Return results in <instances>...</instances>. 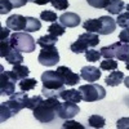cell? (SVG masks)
<instances>
[{
	"label": "cell",
	"mask_w": 129,
	"mask_h": 129,
	"mask_svg": "<svg viewBox=\"0 0 129 129\" xmlns=\"http://www.w3.org/2000/svg\"><path fill=\"white\" fill-rule=\"evenodd\" d=\"M79 90L81 93L83 101L85 102H95L101 101L106 97V89L100 84H87V85H80Z\"/></svg>",
	"instance_id": "obj_6"
},
{
	"label": "cell",
	"mask_w": 129,
	"mask_h": 129,
	"mask_svg": "<svg viewBox=\"0 0 129 129\" xmlns=\"http://www.w3.org/2000/svg\"><path fill=\"white\" fill-rule=\"evenodd\" d=\"M100 43V35L94 34V32H85V34H81L76 41H74L72 44L70 45L71 52L76 53H83L89 48H93L95 45H98Z\"/></svg>",
	"instance_id": "obj_5"
},
{
	"label": "cell",
	"mask_w": 129,
	"mask_h": 129,
	"mask_svg": "<svg viewBox=\"0 0 129 129\" xmlns=\"http://www.w3.org/2000/svg\"><path fill=\"white\" fill-rule=\"evenodd\" d=\"M62 128L63 129H84V125L78 123V121H74L71 119H67L62 124Z\"/></svg>",
	"instance_id": "obj_36"
},
{
	"label": "cell",
	"mask_w": 129,
	"mask_h": 129,
	"mask_svg": "<svg viewBox=\"0 0 129 129\" xmlns=\"http://www.w3.org/2000/svg\"><path fill=\"white\" fill-rule=\"evenodd\" d=\"M84 30H87L88 32H94V34L100 35L101 31V19L100 18H94V19H87L83 23Z\"/></svg>",
	"instance_id": "obj_20"
},
{
	"label": "cell",
	"mask_w": 129,
	"mask_h": 129,
	"mask_svg": "<svg viewBox=\"0 0 129 129\" xmlns=\"http://www.w3.org/2000/svg\"><path fill=\"white\" fill-rule=\"evenodd\" d=\"M125 9H126L128 12H129V4H128V5H125Z\"/></svg>",
	"instance_id": "obj_45"
},
{
	"label": "cell",
	"mask_w": 129,
	"mask_h": 129,
	"mask_svg": "<svg viewBox=\"0 0 129 129\" xmlns=\"http://www.w3.org/2000/svg\"><path fill=\"white\" fill-rule=\"evenodd\" d=\"M50 4L53 5V8H56L57 10H66L70 5L69 0H52Z\"/></svg>",
	"instance_id": "obj_35"
},
{
	"label": "cell",
	"mask_w": 129,
	"mask_h": 129,
	"mask_svg": "<svg viewBox=\"0 0 129 129\" xmlns=\"http://www.w3.org/2000/svg\"><path fill=\"white\" fill-rule=\"evenodd\" d=\"M48 31H49V34H52V35L61 36V35H63L64 32H66V27H64L63 25H61V23H58V22H52V25L48 27Z\"/></svg>",
	"instance_id": "obj_27"
},
{
	"label": "cell",
	"mask_w": 129,
	"mask_h": 129,
	"mask_svg": "<svg viewBox=\"0 0 129 129\" xmlns=\"http://www.w3.org/2000/svg\"><path fill=\"white\" fill-rule=\"evenodd\" d=\"M125 69H126V70H129V61H128V62H125Z\"/></svg>",
	"instance_id": "obj_44"
},
{
	"label": "cell",
	"mask_w": 129,
	"mask_h": 129,
	"mask_svg": "<svg viewBox=\"0 0 129 129\" xmlns=\"http://www.w3.org/2000/svg\"><path fill=\"white\" fill-rule=\"evenodd\" d=\"M124 8H125V4H124L123 0H110L109 5H107L105 9L109 13H111V14H117L119 16L124 10Z\"/></svg>",
	"instance_id": "obj_19"
},
{
	"label": "cell",
	"mask_w": 129,
	"mask_h": 129,
	"mask_svg": "<svg viewBox=\"0 0 129 129\" xmlns=\"http://www.w3.org/2000/svg\"><path fill=\"white\" fill-rule=\"evenodd\" d=\"M9 30L10 28H8V27H2V28H0V40H5V39L10 38Z\"/></svg>",
	"instance_id": "obj_40"
},
{
	"label": "cell",
	"mask_w": 129,
	"mask_h": 129,
	"mask_svg": "<svg viewBox=\"0 0 129 129\" xmlns=\"http://www.w3.org/2000/svg\"><path fill=\"white\" fill-rule=\"evenodd\" d=\"M10 43H12L13 48L18 49L19 52H26V53H31L34 52L36 48V41L30 34L27 32H22L18 31L14 34L10 35Z\"/></svg>",
	"instance_id": "obj_4"
},
{
	"label": "cell",
	"mask_w": 129,
	"mask_h": 129,
	"mask_svg": "<svg viewBox=\"0 0 129 129\" xmlns=\"http://www.w3.org/2000/svg\"><path fill=\"white\" fill-rule=\"evenodd\" d=\"M5 61L8 63H10V64H13V66H16V64H21L23 62V56L21 54V52L18 49L12 48L10 52L5 56Z\"/></svg>",
	"instance_id": "obj_18"
},
{
	"label": "cell",
	"mask_w": 129,
	"mask_h": 129,
	"mask_svg": "<svg viewBox=\"0 0 129 129\" xmlns=\"http://www.w3.org/2000/svg\"><path fill=\"white\" fill-rule=\"evenodd\" d=\"M58 100L59 98H57V97H50V98L43 100L36 109L32 110L34 111V117L43 124H48L53 121L57 115L58 107L61 105Z\"/></svg>",
	"instance_id": "obj_3"
},
{
	"label": "cell",
	"mask_w": 129,
	"mask_h": 129,
	"mask_svg": "<svg viewBox=\"0 0 129 129\" xmlns=\"http://www.w3.org/2000/svg\"><path fill=\"white\" fill-rule=\"evenodd\" d=\"M19 81L14 71H4L2 69L0 75V94L2 95H12L16 92V83Z\"/></svg>",
	"instance_id": "obj_7"
},
{
	"label": "cell",
	"mask_w": 129,
	"mask_h": 129,
	"mask_svg": "<svg viewBox=\"0 0 129 129\" xmlns=\"http://www.w3.org/2000/svg\"><path fill=\"white\" fill-rule=\"evenodd\" d=\"M79 112H80V107L76 103L64 101V103H61L59 107H58L57 116L59 117V119L67 120V119H72V117L76 116Z\"/></svg>",
	"instance_id": "obj_9"
},
{
	"label": "cell",
	"mask_w": 129,
	"mask_h": 129,
	"mask_svg": "<svg viewBox=\"0 0 129 129\" xmlns=\"http://www.w3.org/2000/svg\"><path fill=\"white\" fill-rule=\"evenodd\" d=\"M38 62L43 66H56V64L59 62V53L56 45H52V47H45V48H41L40 53H39V57H38Z\"/></svg>",
	"instance_id": "obj_8"
},
{
	"label": "cell",
	"mask_w": 129,
	"mask_h": 129,
	"mask_svg": "<svg viewBox=\"0 0 129 129\" xmlns=\"http://www.w3.org/2000/svg\"><path fill=\"white\" fill-rule=\"evenodd\" d=\"M116 25H119V26H120V27H123V28L129 27V12L120 13L119 16H117Z\"/></svg>",
	"instance_id": "obj_33"
},
{
	"label": "cell",
	"mask_w": 129,
	"mask_h": 129,
	"mask_svg": "<svg viewBox=\"0 0 129 129\" xmlns=\"http://www.w3.org/2000/svg\"><path fill=\"white\" fill-rule=\"evenodd\" d=\"M57 41H58V36L52 35V34H47V35H43L38 39V45L40 48L52 47V45H56Z\"/></svg>",
	"instance_id": "obj_21"
},
{
	"label": "cell",
	"mask_w": 129,
	"mask_h": 129,
	"mask_svg": "<svg viewBox=\"0 0 129 129\" xmlns=\"http://www.w3.org/2000/svg\"><path fill=\"white\" fill-rule=\"evenodd\" d=\"M57 72L61 75V78L63 80V83L70 87H74L75 84H78L80 81V75L72 72L71 69H69L67 66H58L57 67Z\"/></svg>",
	"instance_id": "obj_10"
},
{
	"label": "cell",
	"mask_w": 129,
	"mask_h": 129,
	"mask_svg": "<svg viewBox=\"0 0 129 129\" xmlns=\"http://www.w3.org/2000/svg\"><path fill=\"white\" fill-rule=\"evenodd\" d=\"M41 28V22L35 17H26V32H35Z\"/></svg>",
	"instance_id": "obj_23"
},
{
	"label": "cell",
	"mask_w": 129,
	"mask_h": 129,
	"mask_svg": "<svg viewBox=\"0 0 129 129\" xmlns=\"http://www.w3.org/2000/svg\"><path fill=\"white\" fill-rule=\"evenodd\" d=\"M58 19H59L61 25H63L64 27H69V28L76 27V26L80 25V17L76 13H72V12H67V13L61 14Z\"/></svg>",
	"instance_id": "obj_13"
},
{
	"label": "cell",
	"mask_w": 129,
	"mask_h": 129,
	"mask_svg": "<svg viewBox=\"0 0 129 129\" xmlns=\"http://www.w3.org/2000/svg\"><path fill=\"white\" fill-rule=\"evenodd\" d=\"M57 13H54L53 10H43L40 13V19L41 21H47V22H56L57 21Z\"/></svg>",
	"instance_id": "obj_31"
},
{
	"label": "cell",
	"mask_w": 129,
	"mask_h": 129,
	"mask_svg": "<svg viewBox=\"0 0 129 129\" xmlns=\"http://www.w3.org/2000/svg\"><path fill=\"white\" fill-rule=\"evenodd\" d=\"M119 61H123V62H128L129 61V44H124L121 43V45L119 47L116 52V57Z\"/></svg>",
	"instance_id": "obj_24"
},
{
	"label": "cell",
	"mask_w": 129,
	"mask_h": 129,
	"mask_svg": "<svg viewBox=\"0 0 129 129\" xmlns=\"http://www.w3.org/2000/svg\"><path fill=\"white\" fill-rule=\"evenodd\" d=\"M80 76L88 83H94L101 78V69L95 66H84L80 70Z\"/></svg>",
	"instance_id": "obj_12"
},
{
	"label": "cell",
	"mask_w": 129,
	"mask_h": 129,
	"mask_svg": "<svg viewBox=\"0 0 129 129\" xmlns=\"http://www.w3.org/2000/svg\"><path fill=\"white\" fill-rule=\"evenodd\" d=\"M13 9V5L9 0H0V14H7Z\"/></svg>",
	"instance_id": "obj_37"
},
{
	"label": "cell",
	"mask_w": 129,
	"mask_h": 129,
	"mask_svg": "<svg viewBox=\"0 0 129 129\" xmlns=\"http://www.w3.org/2000/svg\"><path fill=\"white\" fill-rule=\"evenodd\" d=\"M128 28H129V27H128Z\"/></svg>",
	"instance_id": "obj_46"
},
{
	"label": "cell",
	"mask_w": 129,
	"mask_h": 129,
	"mask_svg": "<svg viewBox=\"0 0 129 129\" xmlns=\"http://www.w3.org/2000/svg\"><path fill=\"white\" fill-rule=\"evenodd\" d=\"M28 100L27 93L19 92L9 95V100L0 105V121L4 123L9 117L17 115L22 109H26V102Z\"/></svg>",
	"instance_id": "obj_1"
},
{
	"label": "cell",
	"mask_w": 129,
	"mask_h": 129,
	"mask_svg": "<svg viewBox=\"0 0 129 129\" xmlns=\"http://www.w3.org/2000/svg\"><path fill=\"white\" fill-rule=\"evenodd\" d=\"M101 19V31L100 35H109L116 30V19H114L110 16H102Z\"/></svg>",
	"instance_id": "obj_14"
},
{
	"label": "cell",
	"mask_w": 129,
	"mask_h": 129,
	"mask_svg": "<svg viewBox=\"0 0 129 129\" xmlns=\"http://www.w3.org/2000/svg\"><path fill=\"white\" fill-rule=\"evenodd\" d=\"M88 123L92 128H103L105 124H106V120L103 116H100V115H90L89 119H88Z\"/></svg>",
	"instance_id": "obj_26"
},
{
	"label": "cell",
	"mask_w": 129,
	"mask_h": 129,
	"mask_svg": "<svg viewBox=\"0 0 129 129\" xmlns=\"http://www.w3.org/2000/svg\"><path fill=\"white\" fill-rule=\"evenodd\" d=\"M124 81V72L114 70L109 76L105 79V83L109 85V87H117L120 83Z\"/></svg>",
	"instance_id": "obj_16"
},
{
	"label": "cell",
	"mask_w": 129,
	"mask_h": 129,
	"mask_svg": "<svg viewBox=\"0 0 129 129\" xmlns=\"http://www.w3.org/2000/svg\"><path fill=\"white\" fill-rule=\"evenodd\" d=\"M43 101L41 95H34V97H28V100L26 102V109L28 110H34L40 105V102Z\"/></svg>",
	"instance_id": "obj_32"
},
{
	"label": "cell",
	"mask_w": 129,
	"mask_h": 129,
	"mask_svg": "<svg viewBox=\"0 0 129 129\" xmlns=\"http://www.w3.org/2000/svg\"><path fill=\"white\" fill-rule=\"evenodd\" d=\"M7 27L14 32L25 31L26 28V17L21 14H13L7 19Z\"/></svg>",
	"instance_id": "obj_11"
},
{
	"label": "cell",
	"mask_w": 129,
	"mask_h": 129,
	"mask_svg": "<svg viewBox=\"0 0 129 129\" xmlns=\"http://www.w3.org/2000/svg\"><path fill=\"white\" fill-rule=\"evenodd\" d=\"M100 69L103 71H114L117 69V62L112 58H105L100 64Z\"/></svg>",
	"instance_id": "obj_28"
},
{
	"label": "cell",
	"mask_w": 129,
	"mask_h": 129,
	"mask_svg": "<svg viewBox=\"0 0 129 129\" xmlns=\"http://www.w3.org/2000/svg\"><path fill=\"white\" fill-rule=\"evenodd\" d=\"M124 84H125V87L129 89V76L128 78H124Z\"/></svg>",
	"instance_id": "obj_43"
},
{
	"label": "cell",
	"mask_w": 129,
	"mask_h": 129,
	"mask_svg": "<svg viewBox=\"0 0 129 129\" xmlns=\"http://www.w3.org/2000/svg\"><path fill=\"white\" fill-rule=\"evenodd\" d=\"M87 3L95 9H105L109 5L110 0H87Z\"/></svg>",
	"instance_id": "obj_34"
},
{
	"label": "cell",
	"mask_w": 129,
	"mask_h": 129,
	"mask_svg": "<svg viewBox=\"0 0 129 129\" xmlns=\"http://www.w3.org/2000/svg\"><path fill=\"white\" fill-rule=\"evenodd\" d=\"M36 79H31V78H25L22 80L18 81V87L22 92H30V90H34L36 88Z\"/></svg>",
	"instance_id": "obj_22"
},
{
	"label": "cell",
	"mask_w": 129,
	"mask_h": 129,
	"mask_svg": "<svg viewBox=\"0 0 129 129\" xmlns=\"http://www.w3.org/2000/svg\"><path fill=\"white\" fill-rule=\"evenodd\" d=\"M59 98L66 101V102H72V103H79L83 97H81V93L80 90H76V89H63L61 93H59Z\"/></svg>",
	"instance_id": "obj_15"
},
{
	"label": "cell",
	"mask_w": 129,
	"mask_h": 129,
	"mask_svg": "<svg viewBox=\"0 0 129 129\" xmlns=\"http://www.w3.org/2000/svg\"><path fill=\"white\" fill-rule=\"evenodd\" d=\"M119 41L124 43V44H129V28H124L119 34Z\"/></svg>",
	"instance_id": "obj_39"
},
{
	"label": "cell",
	"mask_w": 129,
	"mask_h": 129,
	"mask_svg": "<svg viewBox=\"0 0 129 129\" xmlns=\"http://www.w3.org/2000/svg\"><path fill=\"white\" fill-rule=\"evenodd\" d=\"M13 48L12 43H10V38L5 40H0V57L5 58V56L10 52V49Z\"/></svg>",
	"instance_id": "obj_29"
},
{
	"label": "cell",
	"mask_w": 129,
	"mask_h": 129,
	"mask_svg": "<svg viewBox=\"0 0 129 129\" xmlns=\"http://www.w3.org/2000/svg\"><path fill=\"white\" fill-rule=\"evenodd\" d=\"M84 53H85V58H87L88 62H97V61H100V58L102 57L101 52L95 50V49H90V48L87 49Z\"/></svg>",
	"instance_id": "obj_30"
},
{
	"label": "cell",
	"mask_w": 129,
	"mask_h": 129,
	"mask_svg": "<svg viewBox=\"0 0 129 129\" xmlns=\"http://www.w3.org/2000/svg\"><path fill=\"white\" fill-rule=\"evenodd\" d=\"M41 83H43V88H41V94L45 98H50V97H57L59 98V93L64 89V84L61 75L57 71H45L41 74Z\"/></svg>",
	"instance_id": "obj_2"
},
{
	"label": "cell",
	"mask_w": 129,
	"mask_h": 129,
	"mask_svg": "<svg viewBox=\"0 0 129 129\" xmlns=\"http://www.w3.org/2000/svg\"><path fill=\"white\" fill-rule=\"evenodd\" d=\"M117 129H129V117H121L116 123Z\"/></svg>",
	"instance_id": "obj_38"
},
{
	"label": "cell",
	"mask_w": 129,
	"mask_h": 129,
	"mask_svg": "<svg viewBox=\"0 0 129 129\" xmlns=\"http://www.w3.org/2000/svg\"><path fill=\"white\" fill-rule=\"evenodd\" d=\"M30 3H34V4H38V5H45L48 3H50L52 0H28Z\"/></svg>",
	"instance_id": "obj_42"
},
{
	"label": "cell",
	"mask_w": 129,
	"mask_h": 129,
	"mask_svg": "<svg viewBox=\"0 0 129 129\" xmlns=\"http://www.w3.org/2000/svg\"><path fill=\"white\" fill-rule=\"evenodd\" d=\"M120 45H121V41H116V43H114V44L102 47L100 52H101L102 57H105V58H115L116 52H117V49H119Z\"/></svg>",
	"instance_id": "obj_17"
},
{
	"label": "cell",
	"mask_w": 129,
	"mask_h": 129,
	"mask_svg": "<svg viewBox=\"0 0 129 129\" xmlns=\"http://www.w3.org/2000/svg\"><path fill=\"white\" fill-rule=\"evenodd\" d=\"M10 3H12L13 8H21V7H23L28 3V0H9Z\"/></svg>",
	"instance_id": "obj_41"
},
{
	"label": "cell",
	"mask_w": 129,
	"mask_h": 129,
	"mask_svg": "<svg viewBox=\"0 0 129 129\" xmlns=\"http://www.w3.org/2000/svg\"><path fill=\"white\" fill-rule=\"evenodd\" d=\"M13 71L14 74L17 75L18 80H22L25 78H28V74H30V70L27 66H25V64H16V66H13Z\"/></svg>",
	"instance_id": "obj_25"
}]
</instances>
